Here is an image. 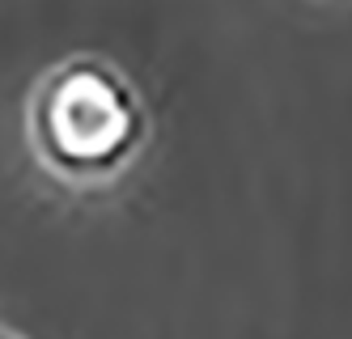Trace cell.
<instances>
[{"label": "cell", "instance_id": "1", "mask_svg": "<svg viewBox=\"0 0 352 339\" xmlns=\"http://www.w3.org/2000/svg\"><path fill=\"white\" fill-rule=\"evenodd\" d=\"M30 140L43 166L60 178L102 182L136 162L148 140V111L119 68L98 56H77L38 81Z\"/></svg>", "mask_w": 352, "mask_h": 339}, {"label": "cell", "instance_id": "2", "mask_svg": "<svg viewBox=\"0 0 352 339\" xmlns=\"http://www.w3.org/2000/svg\"><path fill=\"white\" fill-rule=\"evenodd\" d=\"M0 339H21V335H13V331H0Z\"/></svg>", "mask_w": 352, "mask_h": 339}]
</instances>
